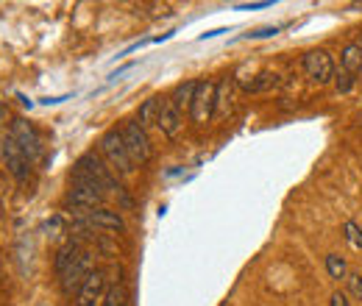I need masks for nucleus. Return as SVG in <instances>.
Segmentation results:
<instances>
[{
    "instance_id": "f257e3e1",
    "label": "nucleus",
    "mask_w": 362,
    "mask_h": 306,
    "mask_svg": "<svg viewBox=\"0 0 362 306\" xmlns=\"http://www.w3.org/2000/svg\"><path fill=\"white\" fill-rule=\"evenodd\" d=\"M70 184H100L103 189H120L117 178L109 173L103 159L98 153H92V151L76 159V165L70 170Z\"/></svg>"
},
{
    "instance_id": "f03ea898",
    "label": "nucleus",
    "mask_w": 362,
    "mask_h": 306,
    "mask_svg": "<svg viewBox=\"0 0 362 306\" xmlns=\"http://www.w3.org/2000/svg\"><path fill=\"white\" fill-rule=\"evenodd\" d=\"M100 153L106 156L109 170H115V173H120V175L134 173L136 165L132 162L129 148H126V142H123V134L117 131V129H112V131H106L100 136Z\"/></svg>"
},
{
    "instance_id": "7ed1b4c3",
    "label": "nucleus",
    "mask_w": 362,
    "mask_h": 306,
    "mask_svg": "<svg viewBox=\"0 0 362 306\" xmlns=\"http://www.w3.org/2000/svg\"><path fill=\"white\" fill-rule=\"evenodd\" d=\"M123 142H126V148H129V156H132V162L134 165H148L151 162V139H148V131L139 126V120H126L123 123Z\"/></svg>"
},
{
    "instance_id": "20e7f679",
    "label": "nucleus",
    "mask_w": 362,
    "mask_h": 306,
    "mask_svg": "<svg viewBox=\"0 0 362 306\" xmlns=\"http://www.w3.org/2000/svg\"><path fill=\"white\" fill-rule=\"evenodd\" d=\"M301 67H304L307 78L315 81V84H329V81H334V73H337V70H334V61H332V56H329V50H323V47L307 50L304 59H301Z\"/></svg>"
},
{
    "instance_id": "39448f33",
    "label": "nucleus",
    "mask_w": 362,
    "mask_h": 306,
    "mask_svg": "<svg viewBox=\"0 0 362 306\" xmlns=\"http://www.w3.org/2000/svg\"><path fill=\"white\" fill-rule=\"evenodd\" d=\"M215 87L218 84H212V81H198V89L189 103V117L195 126H206L215 117Z\"/></svg>"
},
{
    "instance_id": "423d86ee",
    "label": "nucleus",
    "mask_w": 362,
    "mask_h": 306,
    "mask_svg": "<svg viewBox=\"0 0 362 306\" xmlns=\"http://www.w3.org/2000/svg\"><path fill=\"white\" fill-rule=\"evenodd\" d=\"M0 156H3V162H6V170L14 175L17 181H25V178H28V173H31V159L23 153V148L14 142L11 134H6V136L0 139Z\"/></svg>"
},
{
    "instance_id": "0eeeda50",
    "label": "nucleus",
    "mask_w": 362,
    "mask_h": 306,
    "mask_svg": "<svg viewBox=\"0 0 362 306\" xmlns=\"http://www.w3.org/2000/svg\"><path fill=\"white\" fill-rule=\"evenodd\" d=\"M100 204H103V187L100 184H70V192L64 198V206L78 209V212L100 209Z\"/></svg>"
},
{
    "instance_id": "6e6552de",
    "label": "nucleus",
    "mask_w": 362,
    "mask_h": 306,
    "mask_svg": "<svg viewBox=\"0 0 362 306\" xmlns=\"http://www.w3.org/2000/svg\"><path fill=\"white\" fill-rule=\"evenodd\" d=\"M8 134L14 136V142L23 148V153L31 159V165L42 156V136L37 134V129L28 123V120H23V117H17L14 123H11V129H8Z\"/></svg>"
},
{
    "instance_id": "1a4fd4ad",
    "label": "nucleus",
    "mask_w": 362,
    "mask_h": 306,
    "mask_svg": "<svg viewBox=\"0 0 362 306\" xmlns=\"http://www.w3.org/2000/svg\"><path fill=\"white\" fill-rule=\"evenodd\" d=\"M106 290H109V284H106V273H103V270H92L90 276L84 278V284L78 287L76 306H100L103 304Z\"/></svg>"
},
{
    "instance_id": "9d476101",
    "label": "nucleus",
    "mask_w": 362,
    "mask_h": 306,
    "mask_svg": "<svg viewBox=\"0 0 362 306\" xmlns=\"http://www.w3.org/2000/svg\"><path fill=\"white\" fill-rule=\"evenodd\" d=\"M90 273H92V254L90 251H81V257L59 276V278H62V290H64V293H73V290L78 293V287L84 284V278H87Z\"/></svg>"
},
{
    "instance_id": "9b49d317",
    "label": "nucleus",
    "mask_w": 362,
    "mask_h": 306,
    "mask_svg": "<svg viewBox=\"0 0 362 306\" xmlns=\"http://www.w3.org/2000/svg\"><path fill=\"white\" fill-rule=\"evenodd\" d=\"M156 126H159V131L165 134V136H179L181 131V112L176 109V103L170 100V95L168 98H162V103H159V114H156Z\"/></svg>"
},
{
    "instance_id": "f8f14e48",
    "label": "nucleus",
    "mask_w": 362,
    "mask_h": 306,
    "mask_svg": "<svg viewBox=\"0 0 362 306\" xmlns=\"http://www.w3.org/2000/svg\"><path fill=\"white\" fill-rule=\"evenodd\" d=\"M81 225L103 228V231H126L123 218L117 212H112V209H92V212H87V218L81 220Z\"/></svg>"
},
{
    "instance_id": "ddd939ff",
    "label": "nucleus",
    "mask_w": 362,
    "mask_h": 306,
    "mask_svg": "<svg viewBox=\"0 0 362 306\" xmlns=\"http://www.w3.org/2000/svg\"><path fill=\"white\" fill-rule=\"evenodd\" d=\"M340 70H346L349 76H360L362 73V45L349 42L340 53Z\"/></svg>"
},
{
    "instance_id": "4468645a",
    "label": "nucleus",
    "mask_w": 362,
    "mask_h": 306,
    "mask_svg": "<svg viewBox=\"0 0 362 306\" xmlns=\"http://www.w3.org/2000/svg\"><path fill=\"white\" fill-rule=\"evenodd\" d=\"M78 257H81V245H78L76 240H67V242H64V245L56 251V262H53V264H56V273L62 276V273H64L70 264L76 262Z\"/></svg>"
},
{
    "instance_id": "2eb2a0df",
    "label": "nucleus",
    "mask_w": 362,
    "mask_h": 306,
    "mask_svg": "<svg viewBox=\"0 0 362 306\" xmlns=\"http://www.w3.org/2000/svg\"><path fill=\"white\" fill-rule=\"evenodd\" d=\"M195 89H198V81H195V78H189V81H184V84H179V87L173 89L170 100L176 103V109H179V112L189 109V103H192V95H195Z\"/></svg>"
},
{
    "instance_id": "dca6fc26",
    "label": "nucleus",
    "mask_w": 362,
    "mask_h": 306,
    "mask_svg": "<svg viewBox=\"0 0 362 306\" xmlns=\"http://www.w3.org/2000/svg\"><path fill=\"white\" fill-rule=\"evenodd\" d=\"M126 298H129V290H126V281H117L106 290L103 295V304L100 306H126Z\"/></svg>"
},
{
    "instance_id": "f3484780",
    "label": "nucleus",
    "mask_w": 362,
    "mask_h": 306,
    "mask_svg": "<svg viewBox=\"0 0 362 306\" xmlns=\"http://www.w3.org/2000/svg\"><path fill=\"white\" fill-rule=\"evenodd\" d=\"M159 98H148L142 106H139V126L148 129L151 123H156V114H159Z\"/></svg>"
},
{
    "instance_id": "a211bd4d",
    "label": "nucleus",
    "mask_w": 362,
    "mask_h": 306,
    "mask_svg": "<svg viewBox=\"0 0 362 306\" xmlns=\"http://www.w3.org/2000/svg\"><path fill=\"white\" fill-rule=\"evenodd\" d=\"M326 273L332 276V278H346L349 276V264H346V259L343 257H337V254H329L326 257Z\"/></svg>"
},
{
    "instance_id": "6ab92c4d",
    "label": "nucleus",
    "mask_w": 362,
    "mask_h": 306,
    "mask_svg": "<svg viewBox=\"0 0 362 306\" xmlns=\"http://www.w3.org/2000/svg\"><path fill=\"white\" fill-rule=\"evenodd\" d=\"M343 234H346V240H349L354 248H362V228L354 220H346V223H343Z\"/></svg>"
},
{
    "instance_id": "aec40b11",
    "label": "nucleus",
    "mask_w": 362,
    "mask_h": 306,
    "mask_svg": "<svg viewBox=\"0 0 362 306\" xmlns=\"http://www.w3.org/2000/svg\"><path fill=\"white\" fill-rule=\"evenodd\" d=\"M334 87L340 95H349L351 89H354V76H349L346 70H340V73H334Z\"/></svg>"
},
{
    "instance_id": "412c9836",
    "label": "nucleus",
    "mask_w": 362,
    "mask_h": 306,
    "mask_svg": "<svg viewBox=\"0 0 362 306\" xmlns=\"http://www.w3.org/2000/svg\"><path fill=\"white\" fill-rule=\"evenodd\" d=\"M346 281H349V295L362 301V273H349Z\"/></svg>"
},
{
    "instance_id": "4be33fe9",
    "label": "nucleus",
    "mask_w": 362,
    "mask_h": 306,
    "mask_svg": "<svg viewBox=\"0 0 362 306\" xmlns=\"http://www.w3.org/2000/svg\"><path fill=\"white\" fill-rule=\"evenodd\" d=\"M279 34V25H273V28H259V31H251V34H245L248 40H265V37H276Z\"/></svg>"
},
{
    "instance_id": "5701e85b",
    "label": "nucleus",
    "mask_w": 362,
    "mask_h": 306,
    "mask_svg": "<svg viewBox=\"0 0 362 306\" xmlns=\"http://www.w3.org/2000/svg\"><path fill=\"white\" fill-rule=\"evenodd\" d=\"M268 6H273V0H262V3H237L234 8H237V11H251V8H268Z\"/></svg>"
},
{
    "instance_id": "b1692460",
    "label": "nucleus",
    "mask_w": 362,
    "mask_h": 306,
    "mask_svg": "<svg viewBox=\"0 0 362 306\" xmlns=\"http://www.w3.org/2000/svg\"><path fill=\"white\" fill-rule=\"evenodd\" d=\"M332 306H351L349 304V295L346 293H334L332 295Z\"/></svg>"
},
{
    "instance_id": "393cba45",
    "label": "nucleus",
    "mask_w": 362,
    "mask_h": 306,
    "mask_svg": "<svg viewBox=\"0 0 362 306\" xmlns=\"http://www.w3.org/2000/svg\"><path fill=\"white\" fill-rule=\"evenodd\" d=\"M218 34H226V31H206L201 40H212V37H218Z\"/></svg>"
},
{
    "instance_id": "a878e982",
    "label": "nucleus",
    "mask_w": 362,
    "mask_h": 306,
    "mask_svg": "<svg viewBox=\"0 0 362 306\" xmlns=\"http://www.w3.org/2000/svg\"><path fill=\"white\" fill-rule=\"evenodd\" d=\"M3 117H6V106H0V120H3Z\"/></svg>"
},
{
    "instance_id": "bb28decb",
    "label": "nucleus",
    "mask_w": 362,
    "mask_h": 306,
    "mask_svg": "<svg viewBox=\"0 0 362 306\" xmlns=\"http://www.w3.org/2000/svg\"><path fill=\"white\" fill-rule=\"evenodd\" d=\"M360 45H362V42H360Z\"/></svg>"
}]
</instances>
